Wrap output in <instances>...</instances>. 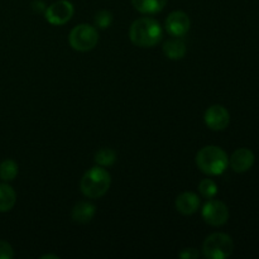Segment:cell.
Segmentation results:
<instances>
[{"mask_svg":"<svg viewBox=\"0 0 259 259\" xmlns=\"http://www.w3.org/2000/svg\"><path fill=\"white\" fill-rule=\"evenodd\" d=\"M202 219L212 227H222L229 219V210L224 202L210 199L202 207Z\"/></svg>","mask_w":259,"mask_h":259,"instance_id":"8992f818","label":"cell"},{"mask_svg":"<svg viewBox=\"0 0 259 259\" xmlns=\"http://www.w3.org/2000/svg\"><path fill=\"white\" fill-rule=\"evenodd\" d=\"M254 163V154L248 148H239L229 158L230 168L238 174H243L252 168Z\"/></svg>","mask_w":259,"mask_h":259,"instance_id":"30bf717a","label":"cell"},{"mask_svg":"<svg viewBox=\"0 0 259 259\" xmlns=\"http://www.w3.org/2000/svg\"><path fill=\"white\" fill-rule=\"evenodd\" d=\"M176 209L182 215H192L200 209V197L194 192H184L176 199Z\"/></svg>","mask_w":259,"mask_h":259,"instance_id":"8fae6325","label":"cell"},{"mask_svg":"<svg viewBox=\"0 0 259 259\" xmlns=\"http://www.w3.org/2000/svg\"><path fill=\"white\" fill-rule=\"evenodd\" d=\"M189 15L181 10L172 12L166 19V30L172 35V37H184L190 29Z\"/></svg>","mask_w":259,"mask_h":259,"instance_id":"9c48e42d","label":"cell"},{"mask_svg":"<svg viewBox=\"0 0 259 259\" xmlns=\"http://www.w3.org/2000/svg\"><path fill=\"white\" fill-rule=\"evenodd\" d=\"M96 209L91 202L89 201H81L76 204L72 209V220L78 224H86V223L91 222L93 218L95 217Z\"/></svg>","mask_w":259,"mask_h":259,"instance_id":"7c38bea8","label":"cell"},{"mask_svg":"<svg viewBox=\"0 0 259 259\" xmlns=\"http://www.w3.org/2000/svg\"><path fill=\"white\" fill-rule=\"evenodd\" d=\"M116 153L111 148H103L95 154V162L101 167H108L115 163Z\"/></svg>","mask_w":259,"mask_h":259,"instance_id":"e0dca14e","label":"cell"},{"mask_svg":"<svg viewBox=\"0 0 259 259\" xmlns=\"http://www.w3.org/2000/svg\"><path fill=\"white\" fill-rule=\"evenodd\" d=\"M94 23H95V28H99V29H106L111 25L113 23V15H111L110 12L108 10H100L95 14V18H94Z\"/></svg>","mask_w":259,"mask_h":259,"instance_id":"d6986e66","label":"cell"},{"mask_svg":"<svg viewBox=\"0 0 259 259\" xmlns=\"http://www.w3.org/2000/svg\"><path fill=\"white\" fill-rule=\"evenodd\" d=\"M234 249L233 239L224 233H214L205 239L202 253L209 259H225L230 257Z\"/></svg>","mask_w":259,"mask_h":259,"instance_id":"277c9868","label":"cell"},{"mask_svg":"<svg viewBox=\"0 0 259 259\" xmlns=\"http://www.w3.org/2000/svg\"><path fill=\"white\" fill-rule=\"evenodd\" d=\"M179 257L184 259H196L200 257V252L196 248H186L181 253H179Z\"/></svg>","mask_w":259,"mask_h":259,"instance_id":"44dd1931","label":"cell"},{"mask_svg":"<svg viewBox=\"0 0 259 259\" xmlns=\"http://www.w3.org/2000/svg\"><path fill=\"white\" fill-rule=\"evenodd\" d=\"M132 3L142 14H156L163 10L167 0H132Z\"/></svg>","mask_w":259,"mask_h":259,"instance_id":"5bb4252c","label":"cell"},{"mask_svg":"<svg viewBox=\"0 0 259 259\" xmlns=\"http://www.w3.org/2000/svg\"><path fill=\"white\" fill-rule=\"evenodd\" d=\"M199 191L205 199L210 200L218 194V186L212 180L205 179L199 184Z\"/></svg>","mask_w":259,"mask_h":259,"instance_id":"ac0fdd59","label":"cell"},{"mask_svg":"<svg viewBox=\"0 0 259 259\" xmlns=\"http://www.w3.org/2000/svg\"><path fill=\"white\" fill-rule=\"evenodd\" d=\"M196 164L204 174L219 176L229 166V157L220 147L206 146L197 152Z\"/></svg>","mask_w":259,"mask_h":259,"instance_id":"7a4b0ae2","label":"cell"},{"mask_svg":"<svg viewBox=\"0 0 259 259\" xmlns=\"http://www.w3.org/2000/svg\"><path fill=\"white\" fill-rule=\"evenodd\" d=\"M42 259H46V258H55V259H58V257L57 255H51V254H47V255H42V257H40Z\"/></svg>","mask_w":259,"mask_h":259,"instance_id":"7402d4cb","label":"cell"},{"mask_svg":"<svg viewBox=\"0 0 259 259\" xmlns=\"http://www.w3.org/2000/svg\"><path fill=\"white\" fill-rule=\"evenodd\" d=\"M163 52L169 60H181L186 55V45L181 37H174L164 43Z\"/></svg>","mask_w":259,"mask_h":259,"instance_id":"4fadbf2b","label":"cell"},{"mask_svg":"<svg viewBox=\"0 0 259 259\" xmlns=\"http://www.w3.org/2000/svg\"><path fill=\"white\" fill-rule=\"evenodd\" d=\"M161 24L153 18H139L132 24L129 29V38L138 47L149 48L158 45L162 39Z\"/></svg>","mask_w":259,"mask_h":259,"instance_id":"6da1fadb","label":"cell"},{"mask_svg":"<svg viewBox=\"0 0 259 259\" xmlns=\"http://www.w3.org/2000/svg\"><path fill=\"white\" fill-rule=\"evenodd\" d=\"M18 175V164L13 159H5L0 163V179L3 181H13Z\"/></svg>","mask_w":259,"mask_h":259,"instance_id":"2e32d148","label":"cell"},{"mask_svg":"<svg viewBox=\"0 0 259 259\" xmlns=\"http://www.w3.org/2000/svg\"><path fill=\"white\" fill-rule=\"evenodd\" d=\"M14 257V252L9 243L0 240V259H12Z\"/></svg>","mask_w":259,"mask_h":259,"instance_id":"ffe728a7","label":"cell"},{"mask_svg":"<svg viewBox=\"0 0 259 259\" xmlns=\"http://www.w3.org/2000/svg\"><path fill=\"white\" fill-rule=\"evenodd\" d=\"M73 5L68 0H58L46 8L45 17L48 23L53 25L66 24L73 15Z\"/></svg>","mask_w":259,"mask_h":259,"instance_id":"52a82bcc","label":"cell"},{"mask_svg":"<svg viewBox=\"0 0 259 259\" xmlns=\"http://www.w3.org/2000/svg\"><path fill=\"white\" fill-rule=\"evenodd\" d=\"M17 201V194L12 186L0 184V212H7L14 207Z\"/></svg>","mask_w":259,"mask_h":259,"instance_id":"9a60e30c","label":"cell"},{"mask_svg":"<svg viewBox=\"0 0 259 259\" xmlns=\"http://www.w3.org/2000/svg\"><path fill=\"white\" fill-rule=\"evenodd\" d=\"M111 185L110 174L101 166H95L85 172L80 182L81 192L89 199H100Z\"/></svg>","mask_w":259,"mask_h":259,"instance_id":"3957f363","label":"cell"},{"mask_svg":"<svg viewBox=\"0 0 259 259\" xmlns=\"http://www.w3.org/2000/svg\"><path fill=\"white\" fill-rule=\"evenodd\" d=\"M205 123L211 131H224L230 123L229 111L222 105H212L205 111Z\"/></svg>","mask_w":259,"mask_h":259,"instance_id":"ba28073f","label":"cell"},{"mask_svg":"<svg viewBox=\"0 0 259 259\" xmlns=\"http://www.w3.org/2000/svg\"><path fill=\"white\" fill-rule=\"evenodd\" d=\"M71 47L78 52H88L93 48L96 47L99 42V33L98 29L93 25L89 24H80L76 25L70 33Z\"/></svg>","mask_w":259,"mask_h":259,"instance_id":"5b68a950","label":"cell"}]
</instances>
